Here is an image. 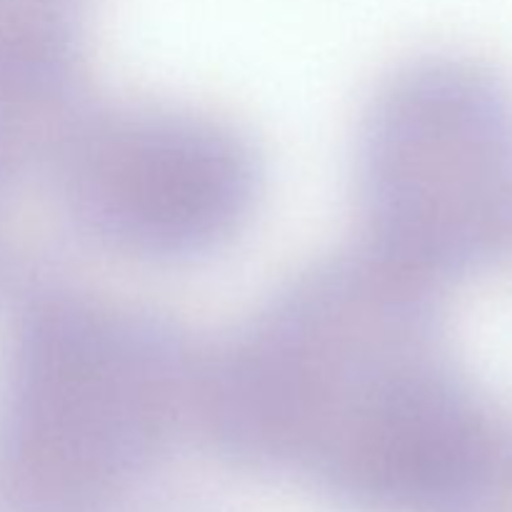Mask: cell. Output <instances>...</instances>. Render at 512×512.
<instances>
[{
	"label": "cell",
	"mask_w": 512,
	"mask_h": 512,
	"mask_svg": "<svg viewBox=\"0 0 512 512\" xmlns=\"http://www.w3.org/2000/svg\"><path fill=\"white\" fill-rule=\"evenodd\" d=\"M263 195V163L235 123L173 103H90L53 168V210L93 248L188 265L235 243Z\"/></svg>",
	"instance_id": "4"
},
{
	"label": "cell",
	"mask_w": 512,
	"mask_h": 512,
	"mask_svg": "<svg viewBox=\"0 0 512 512\" xmlns=\"http://www.w3.org/2000/svg\"><path fill=\"white\" fill-rule=\"evenodd\" d=\"M195 435L350 512H483L500 480L433 288L360 245L300 270L205 350Z\"/></svg>",
	"instance_id": "1"
},
{
	"label": "cell",
	"mask_w": 512,
	"mask_h": 512,
	"mask_svg": "<svg viewBox=\"0 0 512 512\" xmlns=\"http://www.w3.org/2000/svg\"><path fill=\"white\" fill-rule=\"evenodd\" d=\"M510 165L508 113L483 73L450 58L398 65L355 138L360 248L435 290L485 253Z\"/></svg>",
	"instance_id": "3"
},
{
	"label": "cell",
	"mask_w": 512,
	"mask_h": 512,
	"mask_svg": "<svg viewBox=\"0 0 512 512\" xmlns=\"http://www.w3.org/2000/svg\"><path fill=\"white\" fill-rule=\"evenodd\" d=\"M205 350L173 320L40 283L0 355V493L95 505L195 433Z\"/></svg>",
	"instance_id": "2"
},
{
	"label": "cell",
	"mask_w": 512,
	"mask_h": 512,
	"mask_svg": "<svg viewBox=\"0 0 512 512\" xmlns=\"http://www.w3.org/2000/svg\"><path fill=\"white\" fill-rule=\"evenodd\" d=\"M0 512H170L165 505L163 493L158 488H150V483L118 495L113 500L95 505H43L28 503V500L10 498L0 493Z\"/></svg>",
	"instance_id": "5"
}]
</instances>
